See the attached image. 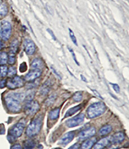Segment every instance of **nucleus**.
<instances>
[{
    "label": "nucleus",
    "mask_w": 129,
    "mask_h": 149,
    "mask_svg": "<svg viewBox=\"0 0 129 149\" xmlns=\"http://www.w3.org/2000/svg\"><path fill=\"white\" fill-rule=\"evenodd\" d=\"M24 99L25 96L22 93H11L5 96V101L10 111L17 113L21 110V103Z\"/></svg>",
    "instance_id": "1"
},
{
    "label": "nucleus",
    "mask_w": 129,
    "mask_h": 149,
    "mask_svg": "<svg viewBox=\"0 0 129 149\" xmlns=\"http://www.w3.org/2000/svg\"><path fill=\"white\" fill-rule=\"evenodd\" d=\"M43 123V116L40 115L37 116L31 121L26 128V134L28 136H36L40 131Z\"/></svg>",
    "instance_id": "2"
},
{
    "label": "nucleus",
    "mask_w": 129,
    "mask_h": 149,
    "mask_svg": "<svg viewBox=\"0 0 129 149\" xmlns=\"http://www.w3.org/2000/svg\"><path fill=\"white\" fill-rule=\"evenodd\" d=\"M106 110V106L102 102H97V103L91 104L88 108L87 115L89 118H95L101 115Z\"/></svg>",
    "instance_id": "3"
},
{
    "label": "nucleus",
    "mask_w": 129,
    "mask_h": 149,
    "mask_svg": "<svg viewBox=\"0 0 129 149\" xmlns=\"http://www.w3.org/2000/svg\"><path fill=\"white\" fill-rule=\"evenodd\" d=\"M11 31L12 28L11 23L6 21L3 22L0 26V37L5 41L8 40L11 37Z\"/></svg>",
    "instance_id": "4"
},
{
    "label": "nucleus",
    "mask_w": 129,
    "mask_h": 149,
    "mask_svg": "<svg viewBox=\"0 0 129 149\" xmlns=\"http://www.w3.org/2000/svg\"><path fill=\"white\" fill-rule=\"evenodd\" d=\"M25 126V121H24V120H22L21 121H20L10 130V136L13 139H17L18 137L20 136L23 132V130H24Z\"/></svg>",
    "instance_id": "5"
},
{
    "label": "nucleus",
    "mask_w": 129,
    "mask_h": 149,
    "mask_svg": "<svg viewBox=\"0 0 129 149\" xmlns=\"http://www.w3.org/2000/svg\"><path fill=\"white\" fill-rule=\"evenodd\" d=\"M6 85L8 88L15 89L22 87L23 86V81L20 77L15 76L13 78L6 82Z\"/></svg>",
    "instance_id": "6"
},
{
    "label": "nucleus",
    "mask_w": 129,
    "mask_h": 149,
    "mask_svg": "<svg viewBox=\"0 0 129 149\" xmlns=\"http://www.w3.org/2000/svg\"><path fill=\"white\" fill-rule=\"evenodd\" d=\"M84 120V115L83 113L77 115V116H74L72 118L66 121V125L69 128H73L74 127H77L83 122Z\"/></svg>",
    "instance_id": "7"
},
{
    "label": "nucleus",
    "mask_w": 129,
    "mask_h": 149,
    "mask_svg": "<svg viewBox=\"0 0 129 149\" xmlns=\"http://www.w3.org/2000/svg\"><path fill=\"white\" fill-rule=\"evenodd\" d=\"M40 108L39 104L37 101H30L27 103L25 107V110L28 115H33L38 111Z\"/></svg>",
    "instance_id": "8"
},
{
    "label": "nucleus",
    "mask_w": 129,
    "mask_h": 149,
    "mask_svg": "<svg viewBox=\"0 0 129 149\" xmlns=\"http://www.w3.org/2000/svg\"><path fill=\"white\" fill-rule=\"evenodd\" d=\"M23 47H24L25 52L29 56H32L36 52V45L30 39H25L24 42H23Z\"/></svg>",
    "instance_id": "9"
},
{
    "label": "nucleus",
    "mask_w": 129,
    "mask_h": 149,
    "mask_svg": "<svg viewBox=\"0 0 129 149\" xmlns=\"http://www.w3.org/2000/svg\"><path fill=\"white\" fill-rule=\"evenodd\" d=\"M95 133H96L95 128L93 127H89L81 132L79 133V135H78V139L79 140H83L86 139L91 138V137H92L93 136L95 135Z\"/></svg>",
    "instance_id": "10"
},
{
    "label": "nucleus",
    "mask_w": 129,
    "mask_h": 149,
    "mask_svg": "<svg viewBox=\"0 0 129 149\" xmlns=\"http://www.w3.org/2000/svg\"><path fill=\"white\" fill-rule=\"evenodd\" d=\"M42 70L40 69H34L30 71L25 77V79L27 81H32L37 79L41 76Z\"/></svg>",
    "instance_id": "11"
},
{
    "label": "nucleus",
    "mask_w": 129,
    "mask_h": 149,
    "mask_svg": "<svg viewBox=\"0 0 129 149\" xmlns=\"http://www.w3.org/2000/svg\"><path fill=\"white\" fill-rule=\"evenodd\" d=\"M125 139V135L122 132H117L110 136V142L113 144H120Z\"/></svg>",
    "instance_id": "12"
},
{
    "label": "nucleus",
    "mask_w": 129,
    "mask_h": 149,
    "mask_svg": "<svg viewBox=\"0 0 129 149\" xmlns=\"http://www.w3.org/2000/svg\"><path fill=\"white\" fill-rule=\"evenodd\" d=\"M74 137V132H69L62 137L59 141V144L62 145V146H66L69 143H70L73 140Z\"/></svg>",
    "instance_id": "13"
},
{
    "label": "nucleus",
    "mask_w": 129,
    "mask_h": 149,
    "mask_svg": "<svg viewBox=\"0 0 129 149\" xmlns=\"http://www.w3.org/2000/svg\"><path fill=\"white\" fill-rule=\"evenodd\" d=\"M52 86V83L51 80L48 79L44 84L42 86L40 90V95L42 96H45L47 95L49 92L50 91V89H51Z\"/></svg>",
    "instance_id": "14"
},
{
    "label": "nucleus",
    "mask_w": 129,
    "mask_h": 149,
    "mask_svg": "<svg viewBox=\"0 0 129 149\" xmlns=\"http://www.w3.org/2000/svg\"><path fill=\"white\" fill-rule=\"evenodd\" d=\"M110 142V137H105L98 141L94 147V149H103Z\"/></svg>",
    "instance_id": "15"
},
{
    "label": "nucleus",
    "mask_w": 129,
    "mask_h": 149,
    "mask_svg": "<svg viewBox=\"0 0 129 149\" xmlns=\"http://www.w3.org/2000/svg\"><path fill=\"white\" fill-rule=\"evenodd\" d=\"M31 69H40L44 67V62L40 58H35L32 62L30 65Z\"/></svg>",
    "instance_id": "16"
},
{
    "label": "nucleus",
    "mask_w": 129,
    "mask_h": 149,
    "mask_svg": "<svg viewBox=\"0 0 129 149\" xmlns=\"http://www.w3.org/2000/svg\"><path fill=\"white\" fill-rule=\"evenodd\" d=\"M96 140V138H92L84 141L81 146V149H91L95 145Z\"/></svg>",
    "instance_id": "17"
},
{
    "label": "nucleus",
    "mask_w": 129,
    "mask_h": 149,
    "mask_svg": "<svg viewBox=\"0 0 129 149\" xmlns=\"http://www.w3.org/2000/svg\"><path fill=\"white\" fill-rule=\"evenodd\" d=\"M8 12V8L3 0H0V15L3 17L6 16Z\"/></svg>",
    "instance_id": "18"
},
{
    "label": "nucleus",
    "mask_w": 129,
    "mask_h": 149,
    "mask_svg": "<svg viewBox=\"0 0 129 149\" xmlns=\"http://www.w3.org/2000/svg\"><path fill=\"white\" fill-rule=\"evenodd\" d=\"M112 131V127L111 125H107L103 126L99 131V133L101 135H107Z\"/></svg>",
    "instance_id": "19"
},
{
    "label": "nucleus",
    "mask_w": 129,
    "mask_h": 149,
    "mask_svg": "<svg viewBox=\"0 0 129 149\" xmlns=\"http://www.w3.org/2000/svg\"><path fill=\"white\" fill-rule=\"evenodd\" d=\"M81 107H82V106H81V104H80V105L76 106V107H74L71 109H69V110L66 112L65 117H68V116L73 115L74 114H75L76 112H77L79 110V109L81 108Z\"/></svg>",
    "instance_id": "20"
},
{
    "label": "nucleus",
    "mask_w": 129,
    "mask_h": 149,
    "mask_svg": "<svg viewBox=\"0 0 129 149\" xmlns=\"http://www.w3.org/2000/svg\"><path fill=\"white\" fill-rule=\"evenodd\" d=\"M59 112H60V109L59 108H56L54 109H52V111L49 112V116L50 120H54L57 119L59 115Z\"/></svg>",
    "instance_id": "21"
},
{
    "label": "nucleus",
    "mask_w": 129,
    "mask_h": 149,
    "mask_svg": "<svg viewBox=\"0 0 129 149\" xmlns=\"http://www.w3.org/2000/svg\"><path fill=\"white\" fill-rule=\"evenodd\" d=\"M36 146V142L32 140H27L23 143L24 149H33Z\"/></svg>",
    "instance_id": "22"
},
{
    "label": "nucleus",
    "mask_w": 129,
    "mask_h": 149,
    "mask_svg": "<svg viewBox=\"0 0 129 149\" xmlns=\"http://www.w3.org/2000/svg\"><path fill=\"white\" fill-rule=\"evenodd\" d=\"M18 42L17 40H13L11 43L10 45V53L12 54H16L18 51Z\"/></svg>",
    "instance_id": "23"
},
{
    "label": "nucleus",
    "mask_w": 129,
    "mask_h": 149,
    "mask_svg": "<svg viewBox=\"0 0 129 149\" xmlns=\"http://www.w3.org/2000/svg\"><path fill=\"white\" fill-rule=\"evenodd\" d=\"M8 56L7 53L5 52H0V65H5L8 62Z\"/></svg>",
    "instance_id": "24"
},
{
    "label": "nucleus",
    "mask_w": 129,
    "mask_h": 149,
    "mask_svg": "<svg viewBox=\"0 0 129 149\" xmlns=\"http://www.w3.org/2000/svg\"><path fill=\"white\" fill-rule=\"evenodd\" d=\"M8 73V68L5 65H0V77H5Z\"/></svg>",
    "instance_id": "25"
},
{
    "label": "nucleus",
    "mask_w": 129,
    "mask_h": 149,
    "mask_svg": "<svg viewBox=\"0 0 129 149\" xmlns=\"http://www.w3.org/2000/svg\"><path fill=\"white\" fill-rule=\"evenodd\" d=\"M15 61H16V57H15V54L10 53L8 57V64L10 65H13L15 64Z\"/></svg>",
    "instance_id": "26"
},
{
    "label": "nucleus",
    "mask_w": 129,
    "mask_h": 149,
    "mask_svg": "<svg viewBox=\"0 0 129 149\" xmlns=\"http://www.w3.org/2000/svg\"><path fill=\"white\" fill-rule=\"evenodd\" d=\"M82 98H83V93L81 91L76 92L73 95V100L76 102L81 101Z\"/></svg>",
    "instance_id": "27"
},
{
    "label": "nucleus",
    "mask_w": 129,
    "mask_h": 149,
    "mask_svg": "<svg viewBox=\"0 0 129 149\" xmlns=\"http://www.w3.org/2000/svg\"><path fill=\"white\" fill-rule=\"evenodd\" d=\"M8 75L9 77H13L17 74V69L15 67H10V68L8 70Z\"/></svg>",
    "instance_id": "28"
},
{
    "label": "nucleus",
    "mask_w": 129,
    "mask_h": 149,
    "mask_svg": "<svg viewBox=\"0 0 129 149\" xmlns=\"http://www.w3.org/2000/svg\"><path fill=\"white\" fill-rule=\"evenodd\" d=\"M56 97H57V96L56 95H52L51 96H50L49 97V98L46 100L45 104L47 105V106H49L50 104H52L54 102V101L56 100Z\"/></svg>",
    "instance_id": "29"
},
{
    "label": "nucleus",
    "mask_w": 129,
    "mask_h": 149,
    "mask_svg": "<svg viewBox=\"0 0 129 149\" xmlns=\"http://www.w3.org/2000/svg\"><path fill=\"white\" fill-rule=\"evenodd\" d=\"M69 35H70V37H71L72 42L74 43V45H76V46H77V39L76 37L75 36V35H74V32H73V30L71 29H69Z\"/></svg>",
    "instance_id": "30"
},
{
    "label": "nucleus",
    "mask_w": 129,
    "mask_h": 149,
    "mask_svg": "<svg viewBox=\"0 0 129 149\" xmlns=\"http://www.w3.org/2000/svg\"><path fill=\"white\" fill-rule=\"evenodd\" d=\"M112 87H113V89L115 90V91L116 93H118L120 92V87H119L118 84H112Z\"/></svg>",
    "instance_id": "31"
},
{
    "label": "nucleus",
    "mask_w": 129,
    "mask_h": 149,
    "mask_svg": "<svg viewBox=\"0 0 129 149\" xmlns=\"http://www.w3.org/2000/svg\"><path fill=\"white\" fill-rule=\"evenodd\" d=\"M26 70V65L25 63H22L20 67V72H25V70Z\"/></svg>",
    "instance_id": "32"
},
{
    "label": "nucleus",
    "mask_w": 129,
    "mask_h": 149,
    "mask_svg": "<svg viewBox=\"0 0 129 149\" xmlns=\"http://www.w3.org/2000/svg\"><path fill=\"white\" fill-rule=\"evenodd\" d=\"M69 49V50H70V52H71V53L72 54V56H73V58H74V61L76 62V63L77 64V65H79V64L78 63V62L77 61V59H76V56H75V54H74V51L71 49V48H68Z\"/></svg>",
    "instance_id": "33"
},
{
    "label": "nucleus",
    "mask_w": 129,
    "mask_h": 149,
    "mask_svg": "<svg viewBox=\"0 0 129 149\" xmlns=\"http://www.w3.org/2000/svg\"><path fill=\"white\" fill-rule=\"evenodd\" d=\"M6 85V81L5 79L0 80V88H4Z\"/></svg>",
    "instance_id": "34"
},
{
    "label": "nucleus",
    "mask_w": 129,
    "mask_h": 149,
    "mask_svg": "<svg viewBox=\"0 0 129 149\" xmlns=\"http://www.w3.org/2000/svg\"><path fill=\"white\" fill-rule=\"evenodd\" d=\"M51 69H52V72H54V74H55V75H56L59 78V79H61V75H60V74H59L57 72V70L55 69H54V68H52V67H51Z\"/></svg>",
    "instance_id": "35"
},
{
    "label": "nucleus",
    "mask_w": 129,
    "mask_h": 149,
    "mask_svg": "<svg viewBox=\"0 0 129 149\" xmlns=\"http://www.w3.org/2000/svg\"><path fill=\"white\" fill-rule=\"evenodd\" d=\"M47 32H49V33L50 34V35H51V37H52V38L54 39V40H56V37L55 35H54V33H53L52 31L51 30H50V29H47Z\"/></svg>",
    "instance_id": "36"
},
{
    "label": "nucleus",
    "mask_w": 129,
    "mask_h": 149,
    "mask_svg": "<svg viewBox=\"0 0 129 149\" xmlns=\"http://www.w3.org/2000/svg\"><path fill=\"white\" fill-rule=\"evenodd\" d=\"M69 149H80L79 143H75L73 146H72Z\"/></svg>",
    "instance_id": "37"
},
{
    "label": "nucleus",
    "mask_w": 129,
    "mask_h": 149,
    "mask_svg": "<svg viewBox=\"0 0 129 149\" xmlns=\"http://www.w3.org/2000/svg\"><path fill=\"white\" fill-rule=\"evenodd\" d=\"M11 149H22V148L19 144H17V145H15L14 146H13Z\"/></svg>",
    "instance_id": "38"
},
{
    "label": "nucleus",
    "mask_w": 129,
    "mask_h": 149,
    "mask_svg": "<svg viewBox=\"0 0 129 149\" xmlns=\"http://www.w3.org/2000/svg\"><path fill=\"white\" fill-rule=\"evenodd\" d=\"M3 46H4L3 43L1 41H0V49H1Z\"/></svg>",
    "instance_id": "39"
}]
</instances>
